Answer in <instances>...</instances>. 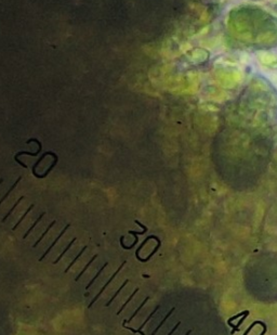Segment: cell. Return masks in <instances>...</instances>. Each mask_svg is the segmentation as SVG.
Returning a JSON list of instances; mask_svg holds the SVG:
<instances>
[{
  "label": "cell",
  "instance_id": "cell-21",
  "mask_svg": "<svg viewBox=\"0 0 277 335\" xmlns=\"http://www.w3.org/2000/svg\"><path fill=\"white\" fill-rule=\"evenodd\" d=\"M246 313H249V311H248V310H245V311H242L240 313H238V315L234 316V317H232V318H229V319L227 320V323H229V322H232V321H234V320L238 319V318H240L242 316L246 315Z\"/></svg>",
  "mask_w": 277,
  "mask_h": 335
},
{
  "label": "cell",
  "instance_id": "cell-20",
  "mask_svg": "<svg viewBox=\"0 0 277 335\" xmlns=\"http://www.w3.org/2000/svg\"><path fill=\"white\" fill-rule=\"evenodd\" d=\"M248 315H249V313H246V315H244V316H242V319L239 320V322L237 323V324L235 325V327H234V329H233V330H232V332H231V335H234V334H235V332H236V331H239V327H240V324H242V323L244 322V321H245V319H246V318L248 317Z\"/></svg>",
  "mask_w": 277,
  "mask_h": 335
},
{
  "label": "cell",
  "instance_id": "cell-6",
  "mask_svg": "<svg viewBox=\"0 0 277 335\" xmlns=\"http://www.w3.org/2000/svg\"><path fill=\"white\" fill-rule=\"evenodd\" d=\"M55 223H56V220H53L52 222H51L50 225H49V226H48V228L45 229V231L43 232V233H42V234H41V235H40V238H39V239H38L37 241H36L35 243H34L33 247H36V246H38V244H39V243H40L41 241H42V240H43V238H45V236L47 235V234H48V232L50 231V229H52V228H53V226H54V225H55Z\"/></svg>",
  "mask_w": 277,
  "mask_h": 335
},
{
  "label": "cell",
  "instance_id": "cell-4",
  "mask_svg": "<svg viewBox=\"0 0 277 335\" xmlns=\"http://www.w3.org/2000/svg\"><path fill=\"white\" fill-rule=\"evenodd\" d=\"M21 180H22V176H20V177H18V179H16V180H15V182H14V183H13V184H12V187H11V188L9 189V190H8L7 192H5V195H3V198H1V200H0V205H1V204H2V203H3V202H5V200H7V198H8V196H9V195H10V193L12 192L13 190H14V189H15V187H16V185L18 184V182H20Z\"/></svg>",
  "mask_w": 277,
  "mask_h": 335
},
{
  "label": "cell",
  "instance_id": "cell-19",
  "mask_svg": "<svg viewBox=\"0 0 277 335\" xmlns=\"http://www.w3.org/2000/svg\"><path fill=\"white\" fill-rule=\"evenodd\" d=\"M127 283H128V280H126V281H125V282H124V284H122V285H121V286H120V287H119V289H118V291H117V292H116V293H115V294H114V296H113V297H112V298H111V299H109V300H108V303H107V304H106V307H108V306H109V305H111V304H112V303H113V300H114V299H115V298H116V297H117V295H118V294H119V293H120V291H121V289H124V287H125V286H126V284H127Z\"/></svg>",
  "mask_w": 277,
  "mask_h": 335
},
{
  "label": "cell",
  "instance_id": "cell-27",
  "mask_svg": "<svg viewBox=\"0 0 277 335\" xmlns=\"http://www.w3.org/2000/svg\"><path fill=\"white\" fill-rule=\"evenodd\" d=\"M2 182H3V179H2V178H0V184H1Z\"/></svg>",
  "mask_w": 277,
  "mask_h": 335
},
{
  "label": "cell",
  "instance_id": "cell-15",
  "mask_svg": "<svg viewBox=\"0 0 277 335\" xmlns=\"http://www.w3.org/2000/svg\"><path fill=\"white\" fill-rule=\"evenodd\" d=\"M174 309H175V308H172V309L171 310H170V311H169L168 312V313H167V315H166V317H165L164 318V319H162V321H161V322L160 323H159V324L158 325H157V327H156V329H155V330H154V332L153 333H152V334L151 335H155V334H156V333H157V331H158L159 330V329H160V327H162V324H164V323L165 322H166V321H167V319H168V318L169 317H170V316H171V313H172V312H173L174 311Z\"/></svg>",
  "mask_w": 277,
  "mask_h": 335
},
{
  "label": "cell",
  "instance_id": "cell-13",
  "mask_svg": "<svg viewBox=\"0 0 277 335\" xmlns=\"http://www.w3.org/2000/svg\"><path fill=\"white\" fill-rule=\"evenodd\" d=\"M149 297H146L145 299L143 300V303H142V304L140 305V307H138V309H136L135 311L133 312V315L131 316V318H130V319H129V320H125L124 322H122V324H126V323L130 322V321H131V320H133V319H134V317H136V315H138V311H140V310H141L142 308L144 307V305H145V303L147 302V300H149Z\"/></svg>",
  "mask_w": 277,
  "mask_h": 335
},
{
  "label": "cell",
  "instance_id": "cell-22",
  "mask_svg": "<svg viewBox=\"0 0 277 335\" xmlns=\"http://www.w3.org/2000/svg\"><path fill=\"white\" fill-rule=\"evenodd\" d=\"M258 323H259V321H255V322H253V323H252V324H251V325H250V327H249V329H248V330H247V331H246V332L244 333V335H248V334H249V332H250V331L252 330V327H255V324H258Z\"/></svg>",
  "mask_w": 277,
  "mask_h": 335
},
{
  "label": "cell",
  "instance_id": "cell-5",
  "mask_svg": "<svg viewBox=\"0 0 277 335\" xmlns=\"http://www.w3.org/2000/svg\"><path fill=\"white\" fill-rule=\"evenodd\" d=\"M45 213H41V214H40V216H39V217H38V218H37V220H36V221H35V222H34V223H33V225H32V226H30V228H29V229H28V230H27V231H26V233H25V234H24V235H23V239H24V240H25V239H26V238H27V236H28V235H29V234H30V232H32V231H33V230H34V229H35V227H36V226H37V225H38V223H39V222H40V220H41V219H42V218H43V217H45Z\"/></svg>",
  "mask_w": 277,
  "mask_h": 335
},
{
  "label": "cell",
  "instance_id": "cell-1",
  "mask_svg": "<svg viewBox=\"0 0 277 335\" xmlns=\"http://www.w3.org/2000/svg\"><path fill=\"white\" fill-rule=\"evenodd\" d=\"M125 264H126V262H122V264H121V266L120 267H119V269L118 270H117V271L116 272H115V273H114L113 274V276H112V277H111V279H109L108 280V281H107V282H106V283H105V285H104V286L103 287H102V289H100V292H98V295H96V296L95 297H94V298H93V299H92V300H91V303H90V304H89V306H88V308H91V307H92V306H93V304H94V303H95L96 302V300H98V297H100V296H101V295H102V293H103L104 292V291H105V289H106V287H107V286H108V284H109V283H111V282L112 281H113V280H114V278H115V277H116V276H117V273H118V272L119 271H120V270H121V268H122V267H124V265Z\"/></svg>",
  "mask_w": 277,
  "mask_h": 335
},
{
  "label": "cell",
  "instance_id": "cell-18",
  "mask_svg": "<svg viewBox=\"0 0 277 335\" xmlns=\"http://www.w3.org/2000/svg\"><path fill=\"white\" fill-rule=\"evenodd\" d=\"M138 289H134V292L132 293V295H131V296L129 297V298H128V300H127V302L125 303V304L122 305V306H121V307H120V309H119L118 311H117V315H120V313H121V311H122V310H124L125 308H126V306H127V305H128V303H130V300H131L132 298H133V297H134V295H135L136 293H138Z\"/></svg>",
  "mask_w": 277,
  "mask_h": 335
},
{
  "label": "cell",
  "instance_id": "cell-24",
  "mask_svg": "<svg viewBox=\"0 0 277 335\" xmlns=\"http://www.w3.org/2000/svg\"><path fill=\"white\" fill-rule=\"evenodd\" d=\"M14 160H15V162H18L21 166H23V167H24V168H27V165H26V164H24V163H23V162H21V161L18 160V158H14Z\"/></svg>",
  "mask_w": 277,
  "mask_h": 335
},
{
  "label": "cell",
  "instance_id": "cell-8",
  "mask_svg": "<svg viewBox=\"0 0 277 335\" xmlns=\"http://www.w3.org/2000/svg\"><path fill=\"white\" fill-rule=\"evenodd\" d=\"M159 308H160V306H157V307H156V308H155V310H154V311H153V312H152V313H151V315H149V317H147V318H146V320H145V321H144V322H143V323H142V324H141V325H140V327H138V333H140V334H141V335H145V333H144V332H143V331H142V329H143V327H145V324H146V323H147V322H149V320H151V319H152V318H153V317H154V315H155V313H156V311H157V310H158V309H159Z\"/></svg>",
  "mask_w": 277,
  "mask_h": 335
},
{
  "label": "cell",
  "instance_id": "cell-26",
  "mask_svg": "<svg viewBox=\"0 0 277 335\" xmlns=\"http://www.w3.org/2000/svg\"><path fill=\"white\" fill-rule=\"evenodd\" d=\"M191 333H192V331L189 330V331H187V332H186V334H185V335H189V334H191Z\"/></svg>",
  "mask_w": 277,
  "mask_h": 335
},
{
  "label": "cell",
  "instance_id": "cell-9",
  "mask_svg": "<svg viewBox=\"0 0 277 335\" xmlns=\"http://www.w3.org/2000/svg\"><path fill=\"white\" fill-rule=\"evenodd\" d=\"M47 155H52V156H55V154H54V153H52V152H45V153H43V154L40 156V157H39V160H38L37 162L34 164V166H33V174L35 175V177H37V176H38V174L36 173V168H37V166L41 163V161L45 160V157L47 156Z\"/></svg>",
  "mask_w": 277,
  "mask_h": 335
},
{
  "label": "cell",
  "instance_id": "cell-23",
  "mask_svg": "<svg viewBox=\"0 0 277 335\" xmlns=\"http://www.w3.org/2000/svg\"><path fill=\"white\" fill-rule=\"evenodd\" d=\"M180 324H181V322H180V321H179V322H178V323H176L175 325H174V327H173V329H172V330H171V331H170V332L168 333V335H172V333H174V331H175L176 329H178V327H179V325H180Z\"/></svg>",
  "mask_w": 277,
  "mask_h": 335
},
{
  "label": "cell",
  "instance_id": "cell-3",
  "mask_svg": "<svg viewBox=\"0 0 277 335\" xmlns=\"http://www.w3.org/2000/svg\"><path fill=\"white\" fill-rule=\"evenodd\" d=\"M32 140H33V141H35V142L38 144V147H39V149H38L37 152L32 153V152H25V151H22V152H18V154H15L14 158H18V156H21V155H32V156H37V155L41 152V150H42V145H41V143L39 142V141H38L37 139H32Z\"/></svg>",
  "mask_w": 277,
  "mask_h": 335
},
{
  "label": "cell",
  "instance_id": "cell-17",
  "mask_svg": "<svg viewBox=\"0 0 277 335\" xmlns=\"http://www.w3.org/2000/svg\"><path fill=\"white\" fill-rule=\"evenodd\" d=\"M107 265H108V262H105V264H104V266L102 267L101 269H100V271H98V273H96L95 276H94V277H93V279H92V280H91L90 282H89V284H88V285H87V286H86V289H90V286H91V285H92V284H93V283H94V281H95V280H96V279H98V276H100V274H101L102 272H103V270L105 269V267L107 266Z\"/></svg>",
  "mask_w": 277,
  "mask_h": 335
},
{
  "label": "cell",
  "instance_id": "cell-7",
  "mask_svg": "<svg viewBox=\"0 0 277 335\" xmlns=\"http://www.w3.org/2000/svg\"><path fill=\"white\" fill-rule=\"evenodd\" d=\"M76 240H77V238H73V240H72V241L69 242V243H68V245H67V246H66V249H64V251L62 252V253H61V255H58V258L55 259V260H54V262H53V264H54V265H56V264H58V262H60V260H61V258H62V257H63L64 255H65L66 253H67V251H68V249H71L72 246H73V244H74V243H75V242H76Z\"/></svg>",
  "mask_w": 277,
  "mask_h": 335
},
{
  "label": "cell",
  "instance_id": "cell-2",
  "mask_svg": "<svg viewBox=\"0 0 277 335\" xmlns=\"http://www.w3.org/2000/svg\"><path fill=\"white\" fill-rule=\"evenodd\" d=\"M69 228H71V223H67V225H66V226H65V228H64L63 230H62V231H61V233H60V234H58V238H56V239L54 240V242H53V243L51 244L50 246L48 247V249H47V251H45V253H43V254H42V256H41L40 258H39V262H42V260H43V258H45V256H47V255L49 254V252H50L51 249H52L53 247H54V245H55V244L58 243V240H60L61 238H62V236L64 235V233H65V232H66V230H67V229H69Z\"/></svg>",
  "mask_w": 277,
  "mask_h": 335
},
{
  "label": "cell",
  "instance_id": "cell-10",
  "mask_svg": "<svg viewBox=\"0 0 277 335\" xmlns=\"http://www.w3.org/2000/svg\"><path fill=\"white\" fill-rule=\"evenodd\" d=\"M87 247H88V246H87V245H86V246H83L82 249H81V251L79 252V254L77 255V256H76L75 258L73 259V262H72L71 264H69V265H68V266H67V268H66V269H65V271H64V273H67V272L69 271V269H71L72 267H73L74 265L76 264V262H77V260H78V259L80 258V256H81V255H82L83 253H85V251H86V249H87Z\"/></svg>",
  "mask_w": 277,
  "mask_h": 335
},
{
  "label": "cell",
  "instance_id": "cell-12",
  "mask_svg": "<svg viewBox=\"0 0 277 335\" xmlns=\"http://www.w3.org/2000/svg\"><path fill=\"white\" fill-rule=\"evenodd\" d=\"M24 198H25V196H24V195H22V196H21L20 198H18V201H16V202H15V204H14V205H13L12 207H11V209H10V211H8V213L5 214V217H3V218H2V220H1V221H2V222H5V221L7 220L8 218H9V216H10L11 214H12L13 211H14V209H15V208H16V206H18V204H20L21 202H22V201L24 200Z\"/></svg>",
  "mask_w": 277,
  "mask_h": 335
},
{
  "label": "cell",
  "instance_id": "cell-25",
  "mask_svg": "<svg viewBox=\"0 0 277 335\" xmlns=\"http://www.w3.org/2000/svg\"><path fill=\"white\" fill-rule=\"evenodd\" d=\"M265 332H266V327H264V330H263V332L261 333V335H264V334H265Z\"/></svg>",
  "mask_w": 277,
  "mask_h": 335
},
{
  "label": "cell",
  "instance_id": "cell-16",
  "mask_svg": "<svg viewBox=\"0 0 277 335\" xmlns=\"http://www.w3.org/2000/svg\"><path fill=\"white\" fill-rule=\"evenodd\" d=\"M56 163H58V156H54V162H53L52 164H51L50 167H49L48 169L45 170V174H42V175H38V176H37V178H45V177H47V176H48L49 174L51 173V170L53 169V167H54V166L56 165Z\"/></svg>",
  "mask_w": 277,
  "mask_h": 335
},
{
  "label": "cell",
  "instance_id": "cell-11",
  "mask_svg": "<svg viewBox=\"0 0 277 335\" xmlns=\"http://www.w3.org/2000/svg\"><path fill=\"white\" fill-rule=\"evenodd\" d=\"M34 207H35V204H32V205H30L29 207H28L27 209H26V211H25V213H24V214H23V216H22V217H21V219H20V220H18V222L15 223V225H14V227H13V228H12V230H13V231H15V230H16V229H18V227L20 226L21 223H22V221H23V220H24V219L26 218V216L28 215V213H29V211H32V209H33Z\"/></svg>",
  "mask_w": 277,
  "mask_h": 335
},
{
  "label": "cell",
  "instance_id": "cell-14",
  "mask_svg": "<svg viewBox=\"0 0 277 335\" xmlns=\"http://www.w3.org/2000/svg\"><path fill=\"white\" fill-rule=\"evenodd\" d=\"M96 257H98V255H94V256H93V257H92V258L90 259V262H89L88 264H87L86 266H85V268H83V269L81 270V272H80V273H79L78 276H77V277L75 278V281H76V282L78 281V280H79V279H80V278H81V276H82V274H83V273H85V272L87 271V269H88L89 267H90V265L92 264V262H93L94 260H95V258H96Z\"/></svg>",
  "mask_w": 277,
  "mask_h": 335
}]
</instances>
